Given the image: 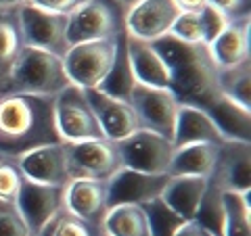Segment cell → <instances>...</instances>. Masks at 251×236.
<instances>
[{"mask_svg":"<svg viewBox=\"0 0 251 236\" xmlns=\"http://www.w3.org/2000/svg\"><path fill=\"white\" fill-rule=\"evenodd\" d=\"M86 96L90 100V107L99 119V125L103 130V136L109 140H124L126 136L140 130V121L136 111L128 100L113 98L100 90H86Z\"/></svg>","mask_w":251,"mask_h":236,"instance_id":"17","label":"cell"},{"mask_svg":"<svg viewBox=\"0 0 251 236\" xmlns=\"http://www.w3.org/2000/svg\"><path fill=\"white\" fill-rule=\"evenodd\" d=\"M226 236H251V190H224Z\"/></svg>","mask_w":251,"mask_h":236,"instance_id":"29","label":"cell"},{"mask_svg":"<svg viewBox=\"0 0 251 236\" xmlns=\"http://www.w3.org/2000/svg\"><path fill=\"white\" fill-rule=\"evenodd\" d=\"M122 34H126V9L120 0H88L67 15L69 46Z\"/></svg>","mask_w":251,"mask_h":236,"instance_id":"4","label":"cell"},{"mask_svg":"<svg viewBox=\"0 0 251 236\" xmlns=\"http://www.w3.org/2000/svg\"><path fill=\"white\" fill-rule=\"evenodd\" d=\"M168 180V174H143V171L136 169L122 167L115 176L107 180L109 207L145 205L153 199H159Z\"/></svg>","mask_w":251,"mask_h":236,"instance_id":"12","label":"cell"},{"mask_svg":"<svg viewBox=\"0 0 251 236\" xmlns=\"http://www.w3.org/2000/svg\"><path fill=\"white\" fill-rule=\"evenodd\" d=\"M136 84L138 82H136L134 69H132V63H130V57H128V46H126V34H122L120 38H117V50H115L113 65H111V69H109V73L103 80V84H100L97 90L105 92L113 98L128 100L130 103L132 90H134Z\"/></svg>","mask_w":251,"mask_h":236,"instance_id":"25","label":"cell"},{"mask_svg":"<svg viewBox=\"0 0 251 236\" xmlns=\"http://www.w3.org/2000/svg\"><path fill=\"white\" fill-rule=\"evenodd\" d=\"M99 228L86 224L84 219L75 217L72 211L61 209L52 219L44 224V228L36 236H100Z\"/></svg>","mask_w":251,"mask_h":236,"instance_id":"31","label":"cell"},{"mask_svg":"<svg viewBox=\"0 0 251 236\" xmlns=\"http://www.w3.org/2000/svg\"><path fill=\"white\" fill-rule=\"evenodd\" d=\"M140 207H143L145 215H147L149 228H151V236H174L180 230V226L186 224L161 196L145 203V205H140Z\"/></svg>","mask_w":251,"mask_h":236,"instance_id":"30","label":"cell"},{"mask_svg":"<svg viewBox=\"0 0 251 236\" xmlns=\"http://www.w3.org/2000/svg\"><path fill=\"white\" fill-rule=\"evenodd\" d=\"M174 236H207V234L203 232L195 222H186V224L180 226V230H178Z\"/></svg>","mask_w":251,"mask_h":236,"instance_id":"39","label":"cell"},{"mask_svg":"<svg viewBox=\"0 0 251 236\" xmlns=\"http://www.w3.org/2000/svg\"><path fill=\"white\" fill-rule=\"evenodd\" d=\"M209 178L197 176H170L166 188L161 192V199L184 219L193 222L195 213L199 209V203L203 201V194L207 190Z\"/></svg>","mask_w":251,"mask_h":236,"instance_id":"22","label":"cell"},{"mask_svg":"<svg viewBox=\"0 0 251 236\" xmlns=\"http://www.w3.org/2000/svg\"><path fill=\"white\" fill-rule=\"evenodd\" d=\"M207 46L218 69H228L251 61V17L230 21Z\"/></svg>","mask_w":251,"mask_h":236,"instance_id":"18","label":"cell"},{"mask_svg":"<svg viewBox=\"0 0 251 236\" xmlns=\"http://www.w3.org/2000/svg\"><path fill=\"white\" fill-rule=\"evenodd\" d=\"M65 209L100 230L103 217L109 209L107 180H69V184L65 186Z\"/></svg>","mask_w":251,"mask_h":236,"instance_id":"16","label":"cell"},{"mask_svg":"<svg viewBox=\"0 0 251 236\" xmlns=\"http://www.w3.org/2000/svg\"><path fill=\"white\" fill-rule=\"evenodd\" d=\"M120 2L124 4V9H126V11H128V9H130V6H134L136 2H140V0H120Z\"/></svg>","mask_w":251,"mask_h":236,"instance_id":"41","label":"cell"},{"mask_svg":"<svg viewBox=\"0 0 251 236\" xmlns=\"http://www.w3.org/2000/svg\"><path fill=\"white\" fill-rule=\"evenodd\" d=\"M23 174L13 157H0V203H15L17 205L19 190L23 184Z\"/></svg>","mask_w":251,"mask_h":236,"instance_id":"32","label":"cell"},{"mask_svg":"<svg viewBox=\"0 0 251 236\" xmlns=\"http://www.w3.org/2000/svg\"><path fill=\"white\" fill-rule=\"evenodd\" d=\"M23 44L31 48L63 57L69 50L67 40V15L50 13L23 2L17 9Z\"/></svg>","mask_w":251,"mask_h":236,"instance_id":"8","label":"cell"},{"mask_svg":"<svg viewBox=\"0 0 251 236\" xmlns=\"http://www.w3.org/2000/svg\"><path fill=\"white\" fill-rule=\"evenodd\" d=\"M100 236H105V234H100Z\"/></svg>","mask_w":251,"mask_h":236,"instance_id":"43","label":"cell"},{"mask_svg":"<svg viewBox=\"0 0 251 236\" xmlns=\"http://www.w3.org/2000/svg\"><path fill=\"white\" fill-rule=\"evenodd\" d=\"M201 13V21H203V31H205V44H209L214 38H218L224 31V27L230 23V19L226 17L224 13H220L218 9H214L211 4H207Z\"/></svg>","mask_w":251,"mask_h":236,"instance_id":"35","label":"cell"},{"mask_svg":"<svg viewBox=\"0 0 251 236\" xmlns=\"http://www.w3.org/2000/svg\"><path fill=\"white\" fill-rule=\"evenodd\" d=\"M178 15L174 0H140L126 11V34L145 42H157L170 36Z\"/></svg>","mask_w":251,"mask_h":236,"instance_id":"11","label":"cell"},{"mask_svg":"<svg viewBox=\"0 0 251 236\" xmlns=\"http://www.w3.org/2000/svg\"><path fill=\"white\" fill-rule=\"evenodd\" d=\"M251 142L226 140L218 148V161L209 178L230 192L251 190Z\"/></svg>","mask_w":251,"mask_h":236,"instance_id":"14","label":"cell"},{"mask_svg":"<svg viewBox=\"0 0 251 236\" xmlns=\"http://www.w3.org/2000/svg\"><path fill=\"white\" fill-rule=\"evenodd\" d=\"M17 165L25 180L38 184H52V186H67L72 176L67 169V153L65 142L46 144L36 151L17 157Z\"/></svg>","mask_w":251,"mask_h":236,"instance_id":"15","label":"cell"},{"mask_svg":"<svg viewBox=\"0 0 251 236\" xmlns=\"http://www.w3.org/2000/svg\"><path fill=\"white\" fill-rule=\"evenodd\" d=\"M54 121L63 142L105 138L90 100L86 96V90L80 86L69 84L54 96Z\"/></svg>","mask_w":251,"mask_h":236,"instance_id":"6","label":"cell"},{"mask_svg":"<svg viewBox=\"0 0 251 236\" xmlns=\"http://www.w3.org/2000/svg\"><path fill=\"white\" fill-rule=\"evenodd\" d=\"M117 148L124 167L143 174H168L170 161L176 151L170 138L145 128L136 130L124 140H117Z\"/></svg>","mask_w":251,"mask_h":236,"instance_id":"9","label":"cell"},{"mask_svg":"<svg viewBox=\"0 0 251 236\" xmlns=\"http://www.w3.org/2000/svg\"><path fill=\"white\" fill-rule=\"evenodd\" d=\"M126 46H128V57L138 84L170 88V67L153 42H145L126 34Z\"/></svg>","mask_w":251,"mask_h":236,"instance_id":"20","label":"cell"},{"mask_svg":"<svg viewBox=\"0 0 251 236\" xmlns=\"http://www.w3.org/2000/svg\"><path fill=\"white\" fill-rule=\"evenodd\" d=\"M197 224L207 236H226V205H224V190L214 180H207V190L199 203V209L195 213Z\"/></svg>","mask_w":251,"mask_h":236,"instance_id":"27","label":"cell"},{"mask_svg":"<svg viewBox=\"0 0 251 236\" xmlns=\"http://www.w3.org/2000/svg\"><path fill=\"white\" fill-rule=\"evenodd\" d=\"M218 92L237 105L251 109V61L218 71Z\"/></svg>","mask_w":251,"mask_h":236,"instance_id":"28","label":"cell"},{"mask_svg":"<svg viewBox=\"0 0 251 236\" xmlns=\"http://www.w3.org/2000/svg\"><path fill=\"white\" fill-rule=\"evenodd\" d=\"M17 207L23 219L27 222L31 234L36 236L49 219H52L61 209H65V186L38 184L31 180H23Z\"/></svg>","mask_w":251,"mask_h":236,"instance_id":"13","label":"cell"},{"mask_svg":"<svg viewBox=\"0 0 251 236\" xmlns=\"http://www.w3.org/2000/svg\"><path fill=\"white\" fill-rule=\"evenodd\" d=\"M170 67V90L180 105L205 109L218 96V71L207 44H188L166 36L153 42Z\"/></svg>","mask_w":251,"mask_h":236,"instance_id":"2","label":"cell"},{"mask_svg":"<svg viewBox=\"0 0 251 236\" xmlns=\"http://www.w3.org/2000/svg\"><path fill=\"white\" fill-rule=\"evenodd\" d=\"M69 84L72 82H69L65 65H63V57L31 48V46H23L13 67L6 92L57 96Z\"/></svg>","mask_w":251,"mask_h":236,"instance_id":"3","label":"cell"},{"mask_svg":"<svg viewBox=\"0 0 251 236\" xmlns=\"http://www.w3.org/2000/svg\"><path fill=\"white\" fill-rule=\"evenodd\" d=\"M0 236H34L15 203H0Z\"/></svg>","mask_w":251,"mask_h":236,"instance_id":"34","label":"cell"},{"mask_svg":"<svg viewBox=\"0 0 251 236\" xmlns=\"http://www.w3.org/2000/svg\"><path fill=\"white\" fill-rule=\"evenodd\" d=\"M130 105L134 107L140 128L157 132L172 140L180 100L170 88H155V86L136 84L130 96Z\"/></svg>","mask_w":251,"mask_h":236,"instance_id":"10","label":"cell"},{"mask_svg":"<svg viewBox=\"0 0 251 236\" xmlns=\"http://www.w3.org/2000/svg\"><path fill=\"white\" fill-rule=\"evenodd\" d=\"M117 50V38L105 40H90L72 44L63 54V65L69 82L84 90L99 88L113 65Z\"/></svg>","mask_w":251,"mask_h":236,"instance_id":"5","label":"cell"},{"mask_svg":"<svg viewBox=\"0 0 251 236\" xmlns=\"http://www.w3.org/2000/svg\"><path fill=\"white\" fill-rule=\"evenodd\" d=\"M23 36L19 27L17 9L0 13V94L9 90L13 67L23 50Z\"/></svg>","mask_w":251,"mask_h":236,"instance_id":"24","label":"cell"},{"mask_svg":"<svg viewBox=\"0 0 251 236\" xmlns=\"http://www.w3.org/2000/svg\"><path fill=\"white\" fill-rule=\"evenodd\" d=\"M205 111L209 113L211 121L216 123L224 140L251 142V109H245L234 100L218 94L205 107Z\"/></svg>","mask_w":251,"mask_h":236,"instance_id":"21","label":"cell"},{"mask_svg":"<svg viewBox=\"0 0 251 236\" xmlns=\"http://www.w3.org/2000/svg\"><path fill=\"white\" fill-rule=\"evenodd\" d=\"M69 176L86 180H109L124 167L115 140L94 138L84 142H65Z\"/></svg>","mask_w":251,"mask_h":236,"instance_id":"7","label":"cell"},{"mask_svg":"<svg viewBox=\"0 0 251 236\" xmlns=\"http://www.w3.org/2000/svg\"><path fill=\"white\" fill-rule=\"evenodd\" d=\"M25 2L38 6V9L50 11V13H59V15H69L74 13L77 6H82L88 0H25Z\"/></svg>","mask_w":251,"mask_h":236,"instance_id":"37","label":"cell"},{"mask_svg":"<svg viewBox=\"0 0 251 236\" xmlns=\"http://www.w3.org/2000/svg\"><path fill=\"white\" fill-rule=\"evenodd\" d=\"M25 2V0H0V13L2 11H13V9H19V6Z\"/></svg>","mask_w":251,"mask_h":236,"instance_id":"40","label":"cell"},{"mask_svg":"<svg viewBox=\"0 0 251 236\" xmlns=\"http://www.w3.org/2000/svg\"><path fill=\"white\" fill-rule=\"evenodd\" d=\"M207 2L218 9L220 13H224L230 21L234 19H243V17H251L249 15V2L251 0H207Z\"/></svg>","mask_w":251,"mask_h":236,"instance_id":"36","label":"cell"},{"mask_svg":"<svg viewBox=\"0 0 251 236\" xmlns=\"http://www.w3.org/2000/svg\"><path fill=\"white\" fill-rule=\"evenodd\" d=\"M180 13H199L209 4L207 0H174Z\"/></svg>","mask_w":251,"mask_h":236,"instance_id":"38","label":"cell"},{"mask_svg":"<svg viewBox=\"0 0 251 236\" xmlns=\"http://www.w3.org/2000/svg\"><path fill=\"white\" fill-rule=\"evenodd\" d=\"M170 36L180 42H188V44H199V42L205 44L201 13H180L174 21V25H172Z\"/></svg>","mask_w":251,"mask_h":236,"instance_id":"33","label":"cell"},{"mask_svg":"<svg viewBox=\"0 0 251 236\" xmlns=\"http://www.w3.org/2000/svg\"><path fill=\"white\" fill-rule=\"evenodd\" d=\"M218 144H186L174 151L168 176L209 178L218 161Z\"/></svg>","mask_w":251,"mask_h":236,"instance_id":"23","label":"cell"},{"mask_svg":"<svg viewBox=\"0 0 251 236\" xmlns=\"http://www.w3.org/2000/svg\"><path fill=\"white\" fill-rule=\"evenodd\" d=\"M0 157H4V155H0Z\"/></svg>","mask_w":251,"mask_h":236,"instance_id":"42","label":"cell"},{"mask_svg":"<svg viewBox=\"0 0 251 236\" xmlns=\"http://www.w3.org/2000/svg\"><path fill=\"white\" fill-rule=\"evenodd\" d=\"M63 142L54 121V96L0 94V155L17 157Z\"/></svg>","mask_w":251,"mask_h":236,"instance_id":"1","label":"cell"},{"mask_svg":"<svg viewBox=\"0 0 251 236\" xmlns=\"http://www.w3.org/2000/svg\"><path fill=\"white\" fill-rule=\"evenodd\" d=\"M226 140L218 132L216 123L211 121L209 113L195 105H180L174 125L172 144L174 148L186 144H222Z\"/></svg>","mask_w":251,"mask_h":236,"instance_id":"19","label":"cell"},{"mask_svg":"<svg viewBox=\"0 0 251 236\" xmlns=\"http://www.w3.org/2000/svg\"><path fill=\"white\" fill-rule=\"evenodd\" d=\"M100 232L105 236H151V228L140 205H115L107 209Z\"/></svg>","mask_w":251,"mask_h":236,"instance_id":"26","label":"cell"}]
</instances>
